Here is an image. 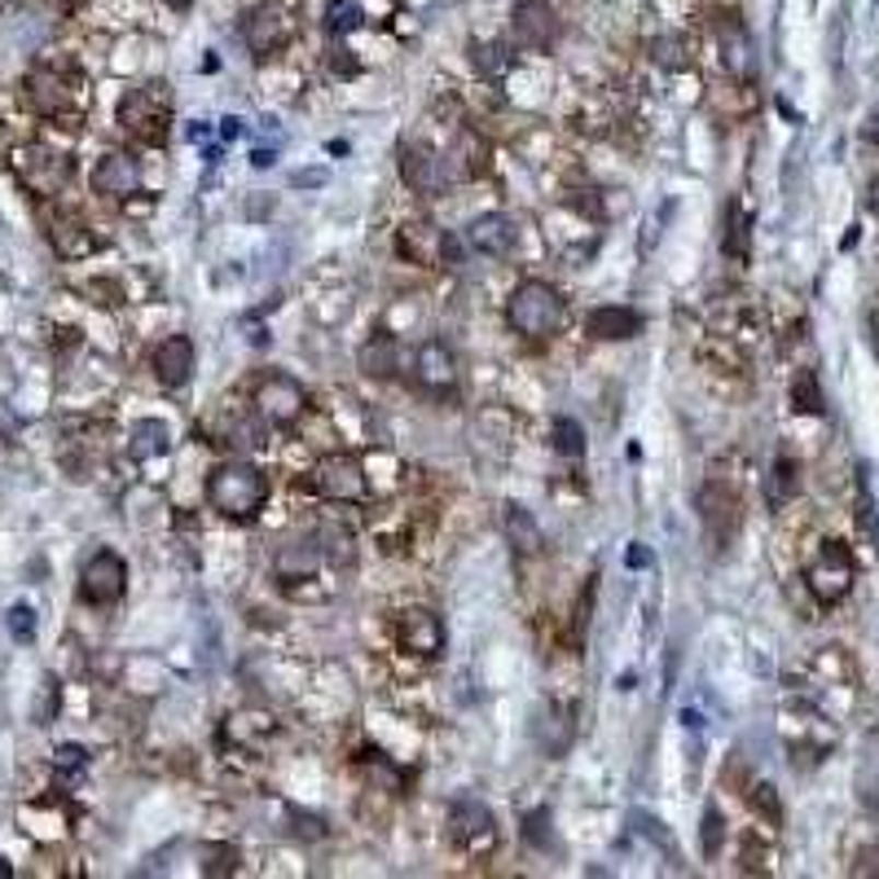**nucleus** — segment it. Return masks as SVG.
<instances>
[{
    "instance_id": "1",
    "label": "nucleus",
    "mask_w": 879,
    "mask_h": 879,
    "mask_svg": "<svg viewBox=\"0 0 879 879\" xmlns=\"http://www.w3.org/2000/svg\"><path fill=\"white\" fill-rule=\"evenodd\" d=\"M264 501H268V475L242 458H229L207 475V506L224 519L246 523L264 510Z\"/></svg>"
},
{
    "instance_id": "2",
    "label": "nucleus",
    "mask_w": 879,
    "mask_h": 879,
    "mask_svg": "<svg viewBox=\"0 0 879 879\" xmlns=\"http://www.w3.org/2000/svg\"><path fill=\"white\" fill-rule=\"evenodd\" d=\"M23 97L41 119L54 124H76L84 111V80L76 76V67L67 62H41L32 67V76L23 80Z\"/></svg>"
},
{
    "instance_id": "3",
    "label": "nucleus",
    "mask_w": 879,
    "mask_h": 879,
    "mask_svg": "<svg viewBox=\"0 0 879 879\" xmlns=\"http://www.w3.org/2000/svg\"><path fill=\"white\" fill-rule=\"evenodd\" d=\"M506 322H510L523 339H554V335L563 331V322H567V304H563V296H558L550 281L523 277V281L510 290V300H506Z\"/></svg>"
},
{
    "instance_id": "4",
    "label": "nucleus",
    "mask_w": 879,
    "mask_h": 879,
    "mask_svg": "<svg viewBox=\"0 0 879 879\" xmlns=\"http://www.w3.org/2000/svg\"><path fill=\"white\" fill-rule=\"evenodd\" d=\"M10 172L27 194L54 203L71 181V159L62 150H54L49 141H23L10 150Z\"/></svg>"
},
{
    "instance_id": "5",
    "label": "nucleus",
    "mask_w": 879,
    "mask_h": 879,
    "mask_svg": "<svg viewBox=\"0 0 879 879\" xmlns=\"http://www.w3.org/2000/svg\"><path fill=\"white\" fill-rule=\"evenodd\" d=\"M853 580H857V558H853V550L844 541H822L813 550V558L805 563V590L813 594L818 608L844 603L848 590H853Z\"/></svg>"
},
{
    "instance_id": "6",
    "label": "nucleus",
    "mask_w": 879,
    "mask_h": 879,
    "mask_svg": "<svg viewBox=\"0 0 879 879\" xmlns=\"http://www.w3.org/2000/svg\"><path fill=\"white\" fill-rule=\"evenodd\" d=\"M119 128L141 146H163L167 141V89L163 84L132 89L119 102Z\"/></svg>"
},
{
    "instance_id": "7",
    "label": "nucleus",
    "mask_w": 879,
    "mask_h": 879,
    "mask_svg": "<svg viewBox=\"0 0 879 879\" xmlns=\"http://www.w3.org/2000/svg\"><path fill=\"white\" fill-rule=\"evenodd\" d=\"M309 409V392L290 379V374H264L255 383V414L268 427H296Z\"/></svg>"
},
{
    "instance_id": "8",
    "label": "nucleus",
    "mask_w": 879,
    "mask_h": 879,
    "mask_svg": "<svg viewBox=\"0 0 879 879\" xmlns=\"http://www.w3.org/2000/svg\"><path fill=\"white\" fill-rule=\"evenodd\" d=\"M128 590V563L115 550H97L84 567H80V599L89 608H115Z\"/></svg>"
},
{
    "instance_id": "9",
    "label": "nucleus",
    "mask_w": 879,
    "mask_h": 879,
    "mask_svg": "<svg viewBox=\"0 0 879 879\" xmlns=\"http://www.w3.org/2000/svg\"><path fill=\"white\" fill-rule=\"evenodd\" d=\"M449 840L462 853H493V844H497L493 809L484 800H475V796H458L449 805Z\"/></svg>"
},
{
    "instance_id": "10",
    "label": "nucleus",
    "mask_w": 879,
    "mask_h": 879,
    "mask_svg": "<svg viewBox=\"0 0 879 879\" xmlns=\"http://www.w3.org/2000/svg\"><path fill=\"white\" fill-rule=\"evenodd\" d=\"M296 41V19H290L281 5H255L246 19H242V45L255 54V58H268L277 49H286Z\"/></svg>"
},
{
    "instance_id": "11",
    "label": "nucleus",
    "mask_w": 879,
    "mask_h": 879,
    "mask_svg": "<svg viewBox=\"0 0 879 879\" xmlns=\"http://www.w3.org/2000/svg\"><path fill=\"white\" fill-rule=\"evenodd\" d=\"M313 488L326 501H361L366 497V466L357 453H331L313 466Z\"/></svg>"
},
{
    "instance_id": "12",
    "label": "nucleus",
    "mask_w": 879,
    "mask_h": 879,
    "mask_svg": "<svg viewBox=\"0 0 879 879\" xmlns=\"http://www.w3.org/2000/svg\"><path fill=\"white\" fill-rule=\"evenodd\" d=\"M695 506H699V519H704V528H708V536H713L717 545L735 541V532H739V523H743V501H739V493H735L730 484L708 479V484L699 488Z\"/></svg>"
},
{
    "instance_id": "13",
    "label": "nucleus",
    "mask_w": 879,
    "mask_h": 879,
    "mask_svg": "<svg viewBox=\"0 0 879 879\" xmlns=\"http://www.w3.org/2000/svg\"><path fill=\"white\" fill-rule=\"evenodd\" d=\"M558 14L554 5H545V0H519V5L510 10V36L523 54H545L554 41H558Z\"/></svg>"
},
{
    "instance_id": "14",
    "label": "nucleus",
    "mask_w": 879,
    "mask_h": 879,
    "mask_svg": "<svg viewBox=\"0 0 879 879\" xmlns=\"http://www.w3.org/2000/svg\"><path fill=\"white\" fill-rule=\"evenodd\" d=\"M396 246H401L405 259H414V264H423V268H436L440 259L458 264V242H453V233L436 229L431 220H405Z\"/></svg>"
},
{
    "instance_id": "15",
    "label": "nucleus",
    "mask_w": 879,
    "mask_h": 879,
    "mask_svg": "<svg viewBox=\"0 0 879 879\" xmlns=\"http://www.w3.org/2000/svg\"><path fill=\"white\" fill-rule=\"evenodd\" d=\"M45 233H49V242H54V251H58L62 259H84V255H93V246H97L89 220H84L80 211H71V207H49V211H45Z\"/></svg>"
},
{
    "instance_id": "16",
    "label": "nucleus",
    "mask_w": 879,
    "mask_h": 879,
    "mask_svg": "<svg viewBox=\"0 0 879 879\" xmlns=\"http://www.w3.org/2000/svg\"><path fill=\"white\" fill-rule=\"evenodd\" d=\"M401 181H405L414 194L436 198V194L449 185V167H444V159H436V154L423 150V146H401Z\"/></svg>"
},
{
    "instance_id": "17",
    "label": "nucleus",
    "mask_w": 879,
    "mask_h": 879,
    "mask_svg": "<svg viewBox=\"0 0 879 879\" xmlns=\"http://www.w3.org/2000/svg\"><path fill=\"white\" fill-rule=\"evenodd\" d=\"M414 379H418V388H427V392H436V396H444V392L458 388V361H453V352L444 348V339H427V344L418 348V357H414Z\"/></svg>"
},
{
    "instance_id": "18",
    "label": "nucleus",
    "mask_w": 879,
    "mask_h": 879,
    "mask_svg": "<svg viewBox=\"0 0 879 879\" xmlns=\"http://www.w3.org/2000/svg\"><path fill=\"white\" fill-rule=\"evenodd\" d=\"M396 638H401L405 651L431 660V656H440V647H444V625H440V616H431V612H423V608H409V612L396 616Z\"/></svg>"
},
{
    "instance_id": "19",
    "label": "nucleus",
    "mask_w": 879,
    "mask_h": 879,
    "mask_svg": "<svg viewBox=\"0 0 879 879\" xmlns=\"http://www.w3.org/2000/svg\"><path fill=\"white\" fill-rule=\"evenodd\" d=\"M93 189L102 194V198H115V203H124V198H132L137 189H141V167H137V159L132 154H106L97 167H93Z\"/></svg>"
},
{
    "instance_id": "20",
    "label": "nucleus",
    "mask_w": 879,
    "mask_h": 879,
    "mask_svg": "<svg viewBox=\"0 0 879 879\" xmlns=\"http://www.w3.org/2000/svg\"><path fill=\"white\" fill-rule=\"evenodd\" d=\"M466 242H471V251H479V255H510L514 251V242H519V224L510 220V216H501V211H488V216H475L471 224H466Z\"/></svg>"
},
{
    "instance_id": "21",
    "label": "nucleus",
    "mask_w": 879,
    "mask_h": 879,
    "mask_svg": "<svg viewBox=\"0 0 879 879\" xmlns=\"http://www.w3.org/2000/svg\"><path fill=\"white\" fill-rule=\"evenodd\" d=\"M401 361H405V352H401V344H396V335H388V331H379V335H370L366 344H361V352H357V366H361V374L366 379H396L401 374Z\"/></svg>"
},
{
    "instance_id": "22",
    "label": "nucleus",
    "mask_w": 879,
    "mask_h": 879,
    "mask_svg": "<svg viewBox=\"0 0 879 879\" xmlns=\"http://www.w3.org/2000/svg\"><path fill=\"white\" fill-rule=\"evenodd\" d=\"M154 374L163 388H185L194 374V339L189 335H172L159 344L154 352Z\"/></svg>"
},
{
    "instance_id": "23",
    "label": "nucleus",
    "mask_w": 879,
    "mask_h": 879,
    "mask_svg": "<svg viewBox=\"0 0 879 879\" xmlns=\"http://www.w3.org/2000/svg\"><path fill=\"white\" fill-rule=\"evenodd\" d=\"M585 331H590L594 339H603V344H625V339L643 335V313L621 309V304H603V309H594L590 317H585Z\"/></svg>"
},
{
    "instance_id": "24",
    "label": "nucleus",
    "mask_w": 879,
    "mask_h": 879,
    "mask_svg": "<svg viewBox=\"0 0 879 879\" xmlns=\"http://www.w3.org/2000/svg\"><path fill=\"white\" fill-rule=\"evenodd\" d=\"M488 163H493V150H488V141H484L475 128L458 132V141H453V150H449V159H444V167H449L453 176H462V181L484 176Z\"/></svg>"
},
{
    "instance_id": "25",
    "label": "nucleus",
    "mask_w": 879,
    "mask_h": 879,
    "mask_svg": "<svg viewBox=\"0 0 879 879\" xmlns=\"http://www.w3.org/2000/svg\"><path fill=\"white\" fill-rule=\"evenodd\" d=\"M717 41H721V67H726L730 76L748 80V76H752V41H748V32H743V23H739L735 14L717 27Z\"/></svg>"
},
{
    "instance_id": "26",
    "label": "nucleus",
    "mask_w": 879,
    "mask_h": 879,
    "mask_svg": "<svg viewBox=\"0 0 879 879\" xmlns=\"http://www.w3.org/2000/svg\"><path fill=\"white\" fill-rule=\"evenodd\" d=\"M796 497H800V462L791 453H778L765 475V501L770 510H787Z\"/></svg>"
},
{
    "instance_id": "27",
    "label": "nucleus",
    "mask_w": 879,
    "mask_h": 879,
    "mask_svg": "<svg viewBox=\"0 0 879 879\" xmlns=\"http://www.w3.org/2000/svg\"><path fill=\"white\" fill-rule=\"evenodd\" d=\"M317 563H322L317 536H313V541H290V545H281L277 558H273V567H277L281 580H304V576L317 571Z\"/></svg>"
},
{
    "instance_id": "28",
    "label": "nucleus",
    "mask_w": 879,
    "mask_h": 879,
    "mask_svg": "<svg viewBox=\"0 0 879 879\" xmlns=\"http://www.w3.org/2000/svg\"><path fill=\"white\" fill-rule=\"evenodd\" d=\"M532 735H536V743H541L550 756H558V752H567V743H571V721L563 717L558 704H541L536 717H532Z\"/></svg>"
},
{
    "instance_id": "29",
    "label": "nucleus",
    "mask_w": 879,
    "mask_h": 879,
    "mask_svg": "<svg viewBox=\"0 0 879 879\" xmlns=\"http://www.w3.org/2000/svg\"><path fill=\"white\" fill-rule=\"evenodd\" d=\"M506 536H510V545H514V554H523V558H536L541 550H545V536H541V528H536V519L523 510V506H506Z\"/></svg>"
},
{
    "instance_id": "30",
    "label": "nucleus",
    "mask_w": 879,
    "mask_h": 879,
    "mask_svg": "<svg viewBox=\"0 0 879 879\" xmlns=\"http://www.w3.org/2000/svg\"><path fill=\"white\" fill-rule=\"evenodd\" d=\"M651 62L664 67V71H686V67L695 62V41L682 36V32L656 36V41H651Z\"/></svg>"
},
{
    "instance_id": "31",
    "label": "nucleus",
    "mask_w": 879,
    "mask_h": 879,
    "mask_svg": "<svg viewBox=\"0 0 879 879\" xmlns=\"http://www.w3.org/2000/svg\"><path fill=\"white\" fill-rule=\"evenodd\" d=\"M128 453L132 462H150V458H163L167 453V423L159 418H141L128 436Z\"/></svg>"
},
{
    "instance_id": "32",
    "label": "nucleus",
    "mask_w": 879,
    "mask_h": 879,
    "mask_svg": "<svg viewBox=\"0 0 879 879\" xmlns=\"http://www.w3.org/2000/svg\"><path fill=\"white\" fill-rule=\"evenodd\" d=\"M791 409L805 414V418H822L826 401H822V383H818L813 370H796V379H791Z\"/></svg>"
},
{
    "instance_id": "33",
    "label": "nucleus",
    "mask_w": 879,
    "mask_h": 879,
    "mask_svg": "<svg viewBox=\"0 0 879 879\" xmlns=\"http://www.w3.org/2000/svg\"><path fill=\"white\" fill-rule=\"evenodd\" d=\"M748 805H752L756 818H765V826H783V800H778V791L770 783H752Z\"/></svg>"
},
{
    "instance_id": "34",
    "label": "nucleus",
    "mask_w": 879,
    "mask_h": 879,
    "mask_svg": "<svg viewBox=\"0 0 879 879\" xmlns=\"http://www.w3.org/2000/svg\"><path fill=\"white\" fill-rule=\"evenodd\" d=\"M361 27V0H335L326 10V32L331 36H348Z\"/></svg>"
},
{
    "instance_id": "35",
    "label": "nucleus",
    "mask_w": 879,
    "mask_h": 879,
    "mask_svg": "<svg viewBox=\"0 0 879 879\" xmlns=\"http://www.w3.org/2000/svg\"><path fill=\"white\" fill-rule=\"evenodd\" d=\"M554 449L563 458H580L585 453V431L576 418H554Z\"/></svg>"
},
{
    "instance_id": "36",
    "label": "nucleus",
    "mask_w": 879,
    "mask_h": 879,
    "mask_svg": "<svg viewBox=\"0 0 879 879\" xmlns=\"http://www.w3.org/2000/svg\"><path fill=\"white\" fill-rule=\"evenodd\" d=\"M699 844H704V857H717V853H721V844H726V822H721V809H717V805H708V809H704Z\"/></svg>"
},
{
    "instance_id": "37",
    "label": "nucleus",
    "mask_w": 879,
    "mask_h": 879,
    "mask_svg": "<svg viewBox=\"0 0 879 879\" xmlns=\"http://www.w3.org/2000/svg\"><path fill=\"white\" fill-rule=\"evenodd\" d=\"M748 229H752V220H748V216H739V203H730V229H726V255H735V259H748Z\"/></svg>"
},
{
    "instance_id": "38",
    "label": "nucleus",
    "mask_w": 879,
    "mask_h": 879,
    "mask_svg": "<svg viewBox=\"0 0 879 879\" xmlns=\"http://www.w3.org/2000/svg\"><path fill=\"white\" fill-rule=\"evenodd\" d=\"M471 58H475V71H484V76H506V67H510V54L501 45H471Z\"/></svg>"
},
{
    "instance_id": "39",
    "label": "nucleus",
    "mask_w": 879,
    "mask_h": 879,
    "mask_svg": "<svg viewBox=\"0 0 879 879\" xmlns=\"http://www.w3.org/2000/svg\"><path fill=\"white\" fill-rule=\"evenodd\" d=\"M198 857H207V861H203L207 875H229V870L238 866V853H233L229 844H203Z\"/></svg>"
},
{
    "instance_id": "40",
    "label": "nucleus",
    "mask_w": 879,
    "mask_h": 879,
    "mask_svg": "<svg viewBox=\"0 0 879 879\" xmlns=\"http://www.w3.org/2000/svg\"><path fill=\"white\" fill-rule=\"evenodd\" d=\"M317 545H322V554H331V558H344V563L352 558V536H348L344 528H339V532H335V528H322V532H317Z\"/></svg>"
},
{
    "instance_id": "41",
    "label": "nucleus",
    "mask_w": 879,
    "mask_h": 879,
    "mask_svg": "<svg viewBox=\"0 0 879 879\" xmlns=\"http://www.w3.org/2000/svg\"><path fill=\"white\" fill-rule=\"evenodd\" d=\"M290 822H296L290 831H296V835H304V840H322V835H326L322 818H313V813H300V809H290Z\"/></svg>"
},
{
    "instance_id": "42",
    "label": "nucleus",
    "mask_w": 879,
    "mask_h": 879,
    "mask_svg": "<svg viewBox=\"0 0 879 879\" xmlns=\"http://www.w3.org/2000/svg\"><path fill=\"white\" fill-rule=\"evenodd\" d=\"M545 831H550V809H536V813L528 818V826H523V840L536 844V848H545V844H550Z\"/></svg>"
},
{
    "instance_id": "43",
    "label": "nucleus",
    "mask_w": 879,
    "mask_h": 879,
    "mask_svg": "<svg viewBox=\"0 0 879 879\" xmlns=\"http://www.w3.org/2000/svg\"><path fill=\"white\" fill-rule=\"evenodd\" d=\"M58 770H84V748H76V743L58 748Z\"/></svg>"
},
{
    "instance_id": "44",
    "label": "nucleus",
    "mask_w": 879,
    "mask_h": 879,
    "mask_svg": "<svg viewBox=\"0 0 879 879\" xmlns=\"http://www.w3.org/2000/svg\"><path fill=\"white\" fill-rule=\"evenodd\" d=\"M331 71H339V76H357V62L348 58V49H331Z\"/></svg>"
},
{
    "instance_id": "45",
    "label": "nucleus",
    "mask_w": 879,
    "mask_h": 879,
    "mask_svg": "<svg viewBox=\"0 0 879 879\" xmlns=\"http://www.w3.org/2000/svg\"><path fill=\"white\" fill-rule=\"evenodd\" d=\"M10 625H14L19 638H32V612H27V608H14V612H10Z\"/></svg>"
},
{
    "instance_id": "46",
    "label": "nucleus",
    "mask_w": 879,
    "mask_h": 879,
    "mask_svg": "<svg viewBox=\"0 0 879 879\" xmlns=\"http://www.w3.org/2000/svg\"><path fill=\"white\" fill-rule=\"evenodd\" d=\"M853 870H857V875H879V848H866Z\"/></svg>"
},
{
    "instance_id": "47",
    "label": "nucleus",
    "mask_w": 879,
    "mask_h": 879,
    "mask_svg": "<svg viewBox=\"0 0 879 879\" xmlns=\"http://www.w3.org/2000/svg\"><path fill=\"white\" fill-rule=\"evenodd\" d=\"M866 141L879 146V102H875V111H870V119H866Z\"/></svg>"
},
{
    "instance_id": "48",
    "label": "nucleus",
    "mask_w": 879,
    "mask_h": 879,
    "mask_svg": "<svg viewBox=\"0 0 879 879\" xmlns=\"http://www.w3.org/2000/svg\"><path fill=\"white\" fill-rule=\"evenodd\" d=\"M629 563H634V567H643V563H651V554H647L643 545H634V550H629Z\"/></svg>"
},
{
    "instance_id": "49",
    "label": "nucleus",
    "mask_w": 879,
    "mask_h": 879,
    "mask_svg": "<svg viewBox=\"0 0 879 879\" xmlns=\"http://www.w3.org/2000/svg\"><path fill=\"white\" fill-rule=\"evenodd\" d=\"M322 181H326V176H322V172H309V176H304V172H300V176H296V185H322Z\"/></svg>"
},
{
    "instance_id": "50",
    "label": "nucleus",
    "mask_w": 879,
    "mask_h": 879,
    "mask_svg": "<svg viewBox=\"0 0 879 879\" xmlns=\"http://www.w3.org/2000/svg\"><path fill=\"white\" fill-rule=\"evenodd\" d=\"M224 137H242V124H238V119H224Z\"/></svg>"
},
{
    "instance_id": "51",
    "label": "nucleus",
    "mask_w": 879,
    "mask_h": 879,
    "mask_svg": "<svg viewBox=\"0 0 879 879\" xmlns=\"http://www.w3.org/2000/svg\"><path fill=\"white\" fill-rule=\"evenodd\" d=\"M251 163H255V167H268V163H273V154H268V150H255V159H251Z\"/></svg>"
},
{
    "instance_id": "52",
    "label": "nucleus",
    "mask_w": 879,
    "mask_h": 879,
    "mask_svg": "<svg viewBox=\"0 0 879 879\" xmlns=\"http://www.w3.org/2000/svg\"><path fill=\"white\" fill-rule=\"evenodd\" d=\"M870 207H875V216H879V181L870 185Z\"/></svg>"
},
{
    "instance_id": "53",
    "label": "nucleus",
    "mask_w": 879,
    "mask_h": 879,
    "mask_svg": "<svg viewBox=\"0 0 879 879\" xmlns=\"http://www.w3.org/2000/svg\"><path fill=\"white\" fill-rule=\"evenodd\" d=\"M870 344H875V357H879V326H870Z\"/></svg>"
},
{
    "instance_id": "54",
    "label": "nucleus",
    "mask_w": 879,
    "mask_h": 879,
    "mask_svg": "<svg viewBox=\"0 0 879 879\" xmlns=\"http://www.w3.org/2000/svg\"><path fill=\"white\" fill-rule=\"evenodd\" d=\"M49 5H58V10H71V5H76V0H49Z\"/></svg>"
},
{
    "instance_id": "55",
    "label": "nucleus",
    "mask_w": 879,
    "mask_h": 879,
    "mask_svg": "<svg viewBox=\"0 0 879 879\" xmlns=\"http://www.w3.org/2000/svg\"><path fill=\"white\" fill-rule=\"evenodd\" d=\"M10 875H14V870H10V866H5V861H0V879H10Z\"/></svg>"
}]
</instances>
